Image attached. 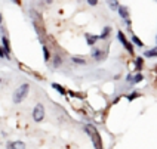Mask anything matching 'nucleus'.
<instances>
[{"mask_svg": "<svg viewBox=\"0 0 157 149\" xmlns=\"http://www.w3.org/2000/svg\"><path fill=\"white\" fill-rule=\"evenodd\" d=\"M28 92H30V84H21L19 87L13 92V97H12V100H13V104L15 105H19L27 96H28Z\"/></svg>", "mask_w": 157, "mask_h": 149, "instance_id": "1", "label": "nucleus"}, {"mask_svg": "<svg viewBox=\"0 0 157 149\" xmlns=\"http://www.w3.org/2000/svg\"><path fill=\"white\" fill-rule=\"evenodd\" d=\"M85 132L89 134V137L92 139V142H94V146H95L96 149H101V139H99V134H98V132H96V129L94 127V125H85Z\"/></svg>", "mask_w": 157, "mask_h": 149, "instance_id": "2", "label": "nucleus"}, {"mask_svg": "<svg viewBox=\"0 0 157 149\" xmlns=\"http://www.w3.org/2000/svg\"><path fill=\"white\" fill-rule=\"evenodd\" d=\"M43 118H44V108L42 104H37L34 106V109H33V120L36 123H40V121H43Z\"/></svg>", "mask_w": 157, "mask_h": 149, "instance_id": "3", "label": "nucleus"}, {"mask_svg": "<svg viewBox=\"0 0 157 149\" xmlns=\"http://www.w3.org/2000/svg\"><path fill=\"white\" fill-rule=\"evenodd\" d=\"M117 38H119V42L123 44V47H124V49H126V50L132 55V53H133V43H132V42H129V40L126 38V35L123 34L122 31H119V33H117Z\"/></svg>", "mask_w": 157, "mask_h": 149, "instance_id": "4", "label": "nucleus"}, {"mask_svg": "<svg viewBox=\"0 0 157 149\" xmlns=\"http://www.w3.org/2000/svg\"><path fill=\"white\" fill-rule=\"evenodd\" d=\"M144 80V75L141 74V72H136L135 75H132V74H128L126 75V81L129 83V84H138Z\"/></svg>", "mask_w": 157, "mask_h": 149, "instance_id": "5", "label": "nucleus"}, {"mask_svg": "<svg viewBox=\"0 0 157 149\" xmlns=\"http://www.w3.org/2000/svg\"><path fill=\"white\" fill-rule=\"evenodd\" d=\"M6 149H25V143L21 140L8 142V143H6Z\"/></svg>", "mask_w": 157, "mask_h": 149, "instance_id": "6", "label": "nucleus"}, {"mask_svg": "<svg viewBox=\"0 0 157 149\" xmlns=\"http://www.w3.org/2000/svg\"><path fill=\"white\" fill-rule=\"evenodd\" d=\"M2 43H3V46H2V49H3V52H5V55H6V58L9 59V55H10V46H9V40L8 37L3 34L2 35Z\"/></svg>", "mask_w": 157, "mask_h": 149, "instance_id": "7", "label": "nucleus"}, {"mask_svg": "<svg viewBox=\"0 0 157 149\" xmlns=\"http://www.w3.org/2000/svg\"><path fill=\"white\" fill-rule=\"evenodd\" d=\"M85 38H86L87 46L94 47V46L96 44V42L99 40V35H94V34H89V33H86V34H85Z\"/></svg>", "mask_w": 157, "mask_h": 149, "instance_id": "8", "label": "nucleus"}, {"mask_svg": "<svg viewBox=\"0 0 157 149\" xmlns=\"http://www.w3.org/2000/svg\"><path fill=\"white\" fill-rule=\"evenodd\" d=\"M92 58L95 59V61H101V59H104V52L101 50V49H98L96 46L92 47Z\"/></svg>", "mask_w": 157, "mask_h": 149, "instance_id": "9", "label": "nucleus"}, {"mask_svg": "<svg viewBox=\"0 0 157 149\" xmlns=\"http://www.w3.org/2000/svg\"><path fill=\"white\" fill-rule=\"evenodd\" d=\"M117 13H119V16L122 18V19H126V18H129V9H128V6H124V5H120L119 9H117Z\"/></svg>", "mask_w": 157, "mask_h": 149, "instance_id": "10", "label": "nucleus"}, {"mask_svg": "<svg viewBox=\"0 0 157 149\" xmlns=\"http://www.w3.org/2000/svg\"><path fill=\"white\" fill-rule=\"evenodd\" d=\"M110 34H111V27H104L102 28V33L99 35V40H107L110 37Z\"/></svg>", "mask_w": 157, "mask_h": 149, "instance_id": "11", "label": "nucleus"}, {"mask_svg": "<svg viewBox=\"0 0 157 149\" xmlns=\"http://www.w3.org/2000/svg\"><path fill=\"white\" fill-rule=\"evenodd\" d=\"M107 5H108L110 10H114V12H117V9H119V6H120L119 0H107Z\"/></svg>", "mask_w": 157, "mask_h": 149, "instance_id": "12", "label": "nucleus"}, {"mask_svg": "<svg viewBox=\"0 0 157 149\" xmlns=\"http://www.w3.org/2000/svg\"><path fill=\"white\" fill-rule=\"evenodd\" d=\"M52 89H55V90H56V92H58L61 96H65V95H67V90L62 87V86H59L58 83H52Z\"/></svg>", "mask_w": 157, "mask_h": 149, "instance_id": "13", "label": "nucleus"}, {"mask_svg": "<svg viewBox=\"0 0 157 149\" xmlns=\"http://www.w3.org/2000/svg\"><path fill=\"white\" fill-rule=\"evenodd\" d=\"M144 56H145V58H157V47L150 49V50H145V52H144Z\"/></svg>", "mask_w": 157, "mask_h": 149, "instance_id": "14", "label": "nucleus"}, {"mask_svg": "<svg viewBox=\"0 0 157 149\" xmlns=\"http://www.w3.org/2000/svg\"><path fill=\"white\" fill-rule=\"evenodd\" d=\"M42 52H43V59H44V62H49V61H51V53H49L48 47H46L44 44H42Z\"/></svg>", "mask_w": 157, "mask_h": 149, "instance_id": "15", "label": "nucleus"}, {"mask_svg": "<svg viewBox=\"0 0 157 149\" xmlns=\"http://www.w3.org/2000/svg\"><path fill=\"white\" fill-rule=\"evenodd\" d=\"M131 40H132V43L135 44V46H138L140 49H142V47H144V43H142V42H141V40H140V38H138V37H136L135 34H132Z\"/></svg>", "mask_w": 157, "mask_h": 149, "instance_id": "16", "label": "nucleus"}, {"mask_svg": "<svg viewBox=\"0 0 157 149\" xmlns=\"http://www.w3.org/2000/svg\"><path fill=\"white\" fill-rule=\"evenodd\" d=\"M53 68H58V67H61V64H62V59H61V56L59 55H55L53 56Z\"/></svg>", "mask_w": 157, "mask_h": 149, "instance_id": "17", "label": "nucleus"}, {"mask_svg": "<svg viewBox=\"0 0 157 149\" xmlns=\"http://www.w3.org/2000/svg\"><path fill=\"white\" fill-rule=\"evenodd\" d=\"M71 61L74 62V64H78V65H85V64H86V61H85L83 58H78V56H73Z\"/></svg>", "mask_w": 157, "mask_h": 149, "instance_id": "18", "label": "nucleus"}, {"mask_svg": "<svg viewBox=\"0 0 157 149\" xmlns=\"http://www.w3.org/2000/svg\"><path fill=\"white\" fill-rule=\"evenodd\" d=\"M135 65H136V70L138 71L142 70V58L138 56V58H136V61H135Z\"/></svg>", "mask_w": 157, "mask_h": 149, "instance_id": "19", "label": "nucleus"}, {"mask_svg": "<svg viewBox=\"0 0 157 149\" xmlns=\"http://www.w3.org/2000/svg\"><path fill=\"white\" fill-rule=\"evenodd\" d=\"M86 3L89 6H96V5L99 3V0H86Z\"/></svg>", "mask_w": 157, "mask_h": 149, "instance_id": "20", "label": "nucleus"}, {"mask_svg": "<svg viewBox=\"0 0 157 149\" xmlns=\"http://www.w3.org/2000/svg\"><path fill=\"white\" fill-rule=\"evenodd\" d=\"M12 3H15V5H18V6H21L22 5V0H10Z\"/></svg>", "mask_w": 157, "mask_h": 149, "instance_id": "21", "label": "nucleus"}, {"mask_svg": "<svg viewBox=\"0 0 157 149\" xmlns=\"http://www.w3.org/2000/svg\"><path fill=\"white\" fill-rule=\"evenodd\" d=\"M136 96H138V92H132V95L129 96V100H132L133 97H136Z\"/></svg>", "mask_w": 157, "mask_h": 149, "instance_id": "22", "label": "nucleus"}, {"mask_svg": "<svg viewBox=\"0 0 157 149\" xmlns=\"http://www.w3.org/2000/svg\"><path fill=\"white\" fill-rule=\"evenodd\" d=\"M3 58H6V55H5V52H3V49L0 47V59H3Z\"/></svg>", "mask_w": 157, "mask_h": 149, "instance_id": "23", "label": "nucleus"}, {"mask_svg": "<svg viewBox=\"0 0 157 149\" xmlns=\"http://www.w3.org/2000/svg\"><path fill=\"white\" fill-rule=\"evenodd\" d=\"M52 2H53V0H43L44 5H52Z\"/></svg>", "mask_w": 157, "mask_h": 149, "instance_id": "24", "label": "nucleus"}, {"mask_svg": "<svg viewBox=\"0 0 157 149\" xmlns=\"http://www.w3.org/2000/svg\"><path fill=\"white\" fill-rule=\"evenodd\" d=\"M0 25H3V15L0 13Z\"/></svg>", "mask_w": 157, "mask_h": 149, "instance_id": "25", "label": "nucleus"}, {"mask_svg": "<svg viewBox=\"0 0 157 149\" xmlns=\"http://www.w3.org/2000/svg\"><path fill=\"white\" fill-rule=\"evenodd\" d=\"M156 44H157V35H156Z\"/></svg>", "mask_w": 157, "mask_h": 149, "instance_id": "26", "label": "nucleus"}, {"mask_svg": "<svg viewBox=\"0 0 157 149\" xmlns=\"http://www.w3.org/2000/svg\"><path fill=\"white\" fill-rule=\"evenodd\" d=\"M0 83H2V78H0Z\"/></svg>", "mask_w": 157, "mask_h": 149, "instance_id": "27", "label": "nucleus"}, {"mask_svg": "<svg viewBox=\"0 0 157 149\" xmlns=\"http://www.w3.org/2000/svg\"><path fill=\"white\" fill-rule=\"evenodd\" d=\"M156 2H157V0H156Z\"/></svg>", "mask_w": 157, "mask_h": 149, "instance_id": "28", "label": "nucleus"}]
</instances>
